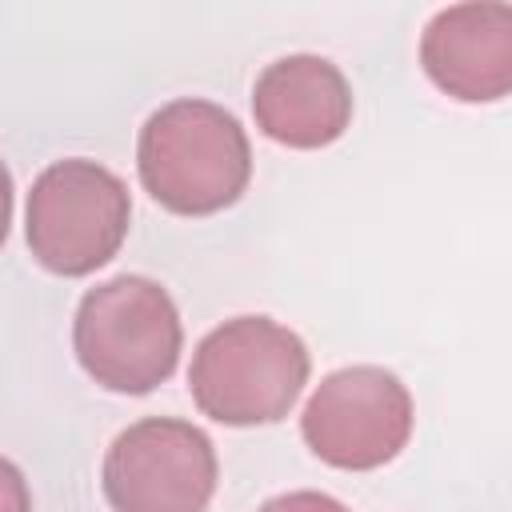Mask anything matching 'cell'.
I'll return each instance as SVG.
<instances>
[{
  "label": "cell",
  "instance_id": "6da1fadb",
  "mask_svg": "<svg viewBox=\"0 0 512 512\" xmlns=\"http://www.w3.org/2000/svg\"><path fill=\"white\" fill-rule=\"evenodd\" d=\"M140 180L156 204L180 216H208L240 200L252 176V148L232 112L212 100H172L140 128Z\"/></svg>",
  "mask_w": 512,
  "mask_h": 512
},
{
  "label": "cell",
  "instance_id": "30bf717a",
  "mask_svg": "<svg viewBox=\"0 0 512 512\" xmlns=\"http://www.w3.org/2000/svg\"><path fill=\"white\" fill-rule=\"evenodd\" d=\"M0 512H32L28 484H24L20 468L4 456H0Z\"/></svg>",
  "mask_w": 512,
  "mask_h": 512
},
{
  "label": "cell",
  "instance_id": "277c9868",
  "mask_svg": "<svg viewBox=\"0 0 512 512\" xmlns=\"http://www.w3.org/2000/svg\"><path fill=\"white\" fill-rule=\"evenodd\" d=\"M128 188L96 160H60L28 192V248L56 276H88L128 236Z\"/></svg>",
  "mask_w": 512,
  "mask_h": 512
},
{
  "label": "cell",
  "instance_id": "8fae6325",
  "mask_svg": "<svg viewBox=\"0 0 512 512\" xmlns=\"http://www.w3.org/2000/svg\"><path fill=\"white\" fill-rule=\"evenodd\" d=\"M8 224H12V176L0 160V244L8 240Z\"/></svg>",
  "mask_w": 512,
  "mask_h": 512
},
{
  "label": "cell",
  "instance_id": "9c48e42d",
  "mask_svg": "<svg viewBox=\"0 0 512 512\" xmlns=\"http://www.w3.org/2000/svg\"><path fill=\"white\" fill-rule=\"evenodd\" d=\"M260 512H348V508L324 492H288V496H272Z\"/></svg>",
  "mask_w": 512,
  "mask_h": 512
},
{
  "label": "cell",
  "instance_id": "8992f818",
  "mask_svg": "<svg viewBox=\"0 0 512 512\" xmlns=\"http://www.w3.org/2000/svg\"><path fill=\"white\" fill-rule=\"evenodd\" d=\"M308 448L348 472L388 464L412 436V396L400 376L352 364L324 376L300 416Z\"/></svg>",
  "mask_w": 512,
  "mask_h": 512
},
{
  "label": "cell",
  "instance_id": "ba28073f",
  "mask_svg": "<svg viewBox=\"0 0 512 512\" xmlns=\"http://www.w3.org/2000/svg\"><path fill=\"white\" fill-rule=\"evenodd\" d=\"M252 112L264 136L288 148H324L352 120V88L344 72L312 52L272 60L252 88Z\"/></svg>",
  "mask_w": 512,
  "mask_h": 512
},
{
  "label": "cell",
  "instance_id": "52a82bcc",
  "mask_svg": "<svg viewBox=\"0 0 512 512\" xmlns=\"http://www.w3.org/2000/svg\"><path fill=\"white\" fill-rule=\"evenodd\" d=\"M420 64L456 100H500L512 88V8L452 4L436 12L420 40Z\"/></svg>",
  "mask_w": 512,
  "mask_h": 512
},
{
  "label": "cell",
  "instance_id": "7a4b0ae2",
  "mask_svg": "<svg viewBox=\"0 0 512 512\" xmlns=\"http://www.w3.org/2000/svg\"><path fill=\"white\" fill-rule=\"evenodd\" d=\"M304 380V340L268 316H236L212 328L200 340L188 372L200 412L232 428L272 424L288 416Z\"/></svg>",
  "mask_w": 512,
  "mask_h": 512
},
{
  "label": "cell",
  "instance_id": "3957f363",
  "mask_svg": "<svg viewBox=\"0 0 512 512\" xmlns=\"http://www.w3.org/2000/svg\"><path fill=\"white\" fill-rule=\"evenodd\" d=\"M76 360L84 372L128 396L164 384L180 360V312L148 276H112L84 292L72 324Z\"/></svg>",
  "mask_w": 512,
  "mask_h": 512
},
{
  "label": "cell",
  "instance_id": "5b68a950",
  "mask_svg": "<svg viewBox=\"0 0 512 512\" xmlns=\"http://www.w3.org/2000/svg\"><path fill=\"white\" fill-rule=\"evenodd\" d=\"M212 492L216 448L188 420H136L104 456V496L116 512H204Z\"/></svg>",
  "mask_w": 512,
  "mask_h": 512
}]
</instances>
